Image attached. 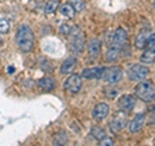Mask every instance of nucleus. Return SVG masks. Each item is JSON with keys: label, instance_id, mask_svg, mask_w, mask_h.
<instances>
[{"label": "nucleus", "instance_id": "1", "mask_svg": "<svg viewBox=\"0 0 155 146\" xmlns=\"http://www.w3.org/2000/svg\"><path fill=\"white\" fill-rule=\"evenodd\" d=\"M127 39H128V34L122 27H119L118 30L114 32L110 47H109L107 52H106V60L109 62H114L119 58L123 47L125 45V43H127Z\"/></svg>", "mask_w": 155, "mask_h": 146}, {"label": "nucleus", "instance_id": "2", "mask_svg": "<svg viewBox=\"0 0 155 146\" xmlns=\"http://www.w3.org/2000/svg\"><path fill=\"white\" fill-rule=\"evenodd\" d=\"M16 43L17 47L22 52H30L34 48V32L30 26L27 25H21L18 27L17 34H16Z\"/></svg>", "mask_w": 155, "mask_h": 146}, {"label": "nucleus", "instance_id": "3", "mask_svg": "<svg viewBox=\"0 0 155 146\" xmlns=\"http://www.w3.org/2000/svg\"><path fill=\"white\" fill-rule=\"evenodd\" d=\"M134 93L145 102L155 101V85L151 81H141L134 87Z\"/></svg>", "mask_w": 155, "mask_h": 146}, {"label": "nucleus", "instance_id": "4", "mask_svg": "<svg viewBox=\"0 0 155 146\" xmlns=\"http://www.w3.org/2000/svg\"><path fill=\"white\" fill-rule=\"evenodd\" d=\"M69 38H70V49L72 52L79 53V52L83 51L85 40H84V34L79 27L74 26L72 31L69 34Z\"/></svg>", "mask_w": 155, "mask_h": 146}, {"label": "nucleus", "instance_id": "5", "mask_svg": "<svg viewBox=\"0 0 155 146\" xmlns=\"http://www.w3.org/2000/svg\"><path fill=\"white\" fill-rule=\"evenodd\" d=\"M150 74V70L147 66L141 65V64H137V65H133L130 69L128 70V76L130 80L133 81H142L143 79H146Z\"/></svg>", "mask_w": 155, "mask_h": 146}, {"label": "nucleus", "instance_id": "6", "mask_svg": "<svg viewBox=\"0 0 155 146\" xmlns=\"http://www.w3.org/2000/svg\"><path fill=\"white\" fill-rule=\"evenodd\" d=\"M122 78H123V69L118 66H114V67H110V69L106 67V71L102 76V79L107 84H116V83H119L122 80Z\"/></svg>", "mask_w": 155, "mask_h": 146}, {"label": "nucleus", "instance_id": "7", "mask_svg": "<svg viewBox=\"0 0 155 146\" xmlns=\"http://www.w3.org/2000/svg\"><path fill=\"white\" fill-rule=\"evenodd\" d=\"M125 123H127V114H125L124 111H122V110L118 111V113L114 115V118H113V120H111V123H110L111 132L118 133L119 131L123 129Z\"/></svg>", "mask_w": 155, "mask_h": 146}, {"label": "nucleus", "instance_id": "8", "mask_svg": "<svg viewBox=\"0 0 155 146\" xmlns=\"http://www.w3.org/2000/svg\"><path fill=\"white\" fill-rule=\"evenodd\" d=\"M65 89L70 93H78L81 89V76L72 74L65 81Z\"/></svg>", "mask_w": 155, "mask_h": 146}, {"label": "nucleus", "instance_id": "9", "mask_svg": "<svg viewBox=\"0 0 155 146\" xmlns=\"http://www.w3.org/2000/svg\"><path fill=\"white\" fill-rule=\"evenodd\" d=\"M116 105H118L119 110L124 111V113H129L136 106V98L132 95H124L118 100V104Z\"/></svg>", "mask_w": 155, "mask_h": 146}, {"label": "nucleus", "instance_id": "10", "mask_svg": "<svg viewBox=\"0 0 155 146\" xmlns=\"http://www.w3.org/2000/svg\"><path fill=\"white\" fill-rule=\"evenodd\" d=\"M106 67H91L81 71V78L84 79H102Z\"/></svg>", "mask_w": 155, "mask_h": 146}, {"label": "nucleus", "instance_id": "11", "mask_svg": "<svg viewBox=\"0 0 155 146\" xmlns=\"http://www.w3.org/2000/svg\"><path fill=\"white\" fill-rule=\"evenodd\" d=\"M109 111H110V106L107 104H105V102H101V104L94 106L92 115H93V119L94 120L101 121V120H104L106 116L109 115Z\"/></svg>", "mask_w": 155, "mask_h": 146}, {"label": "nucleus", "instance_id": "12", "mask_svg": "<svg viewBox=\"0 0 155 146\" xmlns=\"http://www.w3.org/2000/svg\"><path fill=\"white\" fill-rule=\"evenodd\" d=\"M145 120H146V115L145 114H137L132 120L129 121V131L132 133L140 132V131L142 129L143 124H145Z\"/></svg>", "mask_w": 155, "mask_h": 146}, {"label": "nucleus", "instance_id": "13", "mask_svg": "<svg viewBox=\"0 0 155 146\" xmlns=\"http://www.w3.org/2000/svg\"><path fill=\"white\" fill-rule=\"evenodd\" d=\"M38 85L40 87L43 91L51 92V91L54 89L56 83H54V79H53V78L45 76V78H41V79H39V80H38Z\"/></svg>", "mask_w": 155, "mask_h": 146}, {"label": "nucleus", "instance_id": "14", "mask_svg": "<svg viewBox=\"0 0 155 146\" xmlns=\"http://www.w3.org/2000/svg\"><path fill=\"white\" fill-rule=\"evenodd\" d=\"M88 51H89V56L92 58H97L101 53V41L98 39H92L88 44Z\"/></svg>", "mask_w": 155, "mask_h": 146}, {"label": "nucleus", "instance_id": "15", "mask_svg": "<svg viewBox=\"0 0 155 146\" xmlns=\"http://www.w3.org/2000/svg\"><path fill=\"white\" fill-rule=\"evenodd\" d=\"M76 65V58L75 57H70L67 58V60L64 61V64H62L61 66V74H69V72H71L72 70H74V67Z\"/></svg>", "mask_w": 155, "mask_h": 146}, {"label": "nucleus", "instance_id": "16", "mask_svg": "<svg viewBox=\"0 0 155 146\" xmlns=\"http://www.w3.org/2000/svg\"><path fill=\"white\" fill-rule=\"evenodd\" d=\"M141 62L143 64H154L155 62V47L153 48H146V51L142 53L141 56Z\"/></svg>", "mask_w": 155, "mask_h": 146}, {"label": "nucleus", "instance_id": "17", "mask_svg": "<svg viewBox=\"0 0 155 146\" xmlns=\"http://www.w3.org/2000/svg\"><path fill=\"white\" fill-rule=\"evenodd\" d=\"M60 12L64 17H67V18H74L75 17V13L76 11L74 8H72V5L70 3H66V4H62V5L60 7Z\"/></svg>", "mask_w": 155, "mask_h": 146}, {"label": "nucleus", "instance_id": "18", "mask_svg": "<svg viewBox=\"0 0 155 146\" xmlns=\"http://www.w3.org/2000/svg\"><path fill=\"white\" fill-rule=\"evenodd\" d=\"M91 134H92V137L96 138V140H102L105 136H106V132H105L104 128H101V127H94V128H92Z\"/></svg>", "mask_w": 155, "mask_h": 146}, {"label": "nucleus", "instance_id": "19", "mask_svg": "<svg viewBox=\"0 0 155 146\" xmlns=\"http://www.w3.org/2000/svg\"><path fill=\"white\" fill-rule=\"evenodd\" d=\"M147 36H149V35H146L145 32H141V34H140V35L136 38V41H134L136 47H137V48H145V47H146Z\"/></svg>", "mask_w": 155, "mask_h": 146}, {"label": "nucleus", "instance_id": "20", "mask_svg": "<svg viewBox=\"0 0 155 146\" xmlns=\"http://www.w3.org/2000/svg\"><path fill=\"white\" fill-rule=\"evenodd\" d=\"M57 8H58V0H49V2H47V4H45L44 12L49 14V13L56 12Z\"/></svg>", "mask_w": 155, "mask_h": 146}, {"label": "nucleus", "instance_id": "21", "mask_svg": "<svg viewBox=\"0 0 155 146\" xmlns=\"http://www.w3.org/2000/svg\"><path fill=\"white\" fill-rule=\"evenodd\" d=\"M69 3L71 4L72 8H74L76 12H81V11H83V9L85 8V3H84V0H70Z\"/></svg>", "mask_w": 155, "mask_h": 146}, {"label": "nucleus", "instance_id": "22", "mask_svg": "<svg viewBox=\"0 0 155 146\" xmlns=\"http://www.w3.org/2000/svg\"><path fill=\"white\" fill-rule=\"evenodd\" d=\"M9 31V22L4 18H0V32L7 34Z\"/></svg>", "mask_w": 155, "mask_h": 146}, {"label": "nucleus", "instance_id": "23", "mask_svg": "<svg viewBox=\"0 0 155 146\" xmlns=\"http://www.w3.org/2000/svg\"><path fill=\"white\" fill-rule=\"evenodd\" d=\"M100 146H114V140L105 136L102 140H100Z\"/></svg>", "mask_w": 155, "mask_h": 146}, {"label": "nucleus", "instance_id": "24", "mask_svg": "<svg viewBox=\"0 0 155 146\" xmlns=\"http://www.w3.org/2000/svg\"><path fill=\"white\" fill-rule=\"evenodd\" d=\"M72 28H74V26H71V25H67V23H65V25H62L60 27V31L64 34V35H67L69 36V34L72 31Z\"/></svg>", "mask_w": 155, "mask_h": 146}, {"label": "nucleus", "instance_id": "25", "mask_svg": "<svg viewBox=\"0 0 155 146\" xmlns=\"http://www.w3.org/2000/svg\"><path fill=\"white\" fill-rule=\"evenodd\" d=\"M153 47H155V32L150 34L146 40V48H153Z\"/></svg>", "mask_w": 155, "mask_h": 146}, {"label": "nucleus", "instance_id": "26", "mask_svg": "<svg viewBox=\"0 0 155 146\" xmlns=\"http://www.w3.org/2000/svg\"><path fill=\"white\" fill-rule=\"evenodd\" d=\"M2 43H3V39H2V36H0V45H2Z\"/></svg>", "mask_w": 155, "mask_h": 146}, {"label": "nucleus", "instance_id": "27", "mask_svg": "<svg viewBox=\"0 0 155 146\" xmlns=\"http://www.w3.org/2000/svg\"><path fill=\"white\" fill-rule=\"evenodd\" d=\"M153 5H154V9H155V0H154V2H153Z\"/></svg>", "mask_w": 155, "mask_h": 146}]
</instances>
